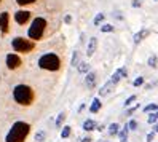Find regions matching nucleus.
<instances>
[{
  "mask_svg": "<svg viewBox=\"0 0 158 142\" xmlns=\"http://www.w3.org/2000/svg\"><path fill=\"white\" fill-rule=\"evenodd\" d=\"M31 132V125L26 121H16L8 131L5 142H24Z\"/></svg>",
  "mask_w": 158,
  "mask_h": 142,
  "instance_id": "f257e3e1",
  "label": "nucleus"
},
{
  "mask_svg": "<svg viewBox=\"0 0 158 142\" xmlns=\"http://www.w3.org/2000/svg\"><path fill=\"white\" fill-rule=\"evenodd\" d=\"M13 98L21 106H31L34 101V90L27 85H18L13 90Z\"/></svg>",
  "mask_w": 158,
  "mask_h": 142,
  "instance_id": "f03ea898",
  "label": "nucleus"
},
{
  "mask_svg": "<svg viewBox=\"0 0 158 142\" xmlns=\"http://www.w3.org/2000/svg\"><path fill=\"white\" fill-rule=\"evenodd\" d=\"M39 67L45 69V70H51V72L59 70L61 59H59V56L54 54V53H46V54H43L42 58L39 59Z\"/></svg>",
  "mask_w": 158,
  "mask_h": 142,
  "instance_id": "7ed1b4c3",
  "label": "nucleus"
},
{
  "mask_svg": "<svg viewBox=\"0 0 158 142\" xmlns=\"http://www.w3.org/2000/svg\"><path fill=\"white\" fill-rule=\"evenodd\" d=\"M45 29H46V21L43 18H35L29 27V32H27L29 34V39L31 40H40L43 37Z\"/></svg>",
  "mask_w": 158,
  "mask_h": 142,
  "instance_id": "20e7f679",
  "label": "nucleus"
},
{
  "mask_svg": "<svg viewBox=\"0 0 158 142\" xmlns=\"http://www.w3.org/2000/svg\"><path fill=\"white\" fill-rule=\"evenodd\" d=\"M11 46H13V50L18 51V53H29V51L34 50L35 43L32 40L23 39V37H16V39H13V42H11Z\"/></svg>",
  "mask_w": 158,
  "mask_h": 142,
  "instance_id": "39448f33",
  "label": "nucleus"
},
{
  "mask_svg": "<svg viewBox=\"0 0 158 142\" xmlns=\"http://www.w3.org/2000/svg\"><path fill=\"white\" fill-rule=\"evenodd\" d=\"M6 65H8V69H11V70H15V69H18L21 65V58L18 54H8L6 56Z\"/></svg>",
  "mask_w": 158,
  "mask_h": 142,
  "instance_id": "423d86ee",
  "label": "nucleus"
},
{
  "mask_svg": "<svg viewBox=\"0 0 158 142\" xmlns=\"http://www.w3.org/2000/svg\"><path fill=\"white\" fill-rule=\"evenodd\" d=\"M126 75H128V70H126V67H120V69H117V70L114 72V75H112V77H110V81H112L114 85H118V83H120V80L126 78Z\"/></svg>",
  "mask_w": 158,
  "mask_h": 142,
  "instance_id": "0eeeda50",
  "label": "nucleus"
},
{
  "mask_svg": "<svg viewBox=\"0 0 158 142\" xmlns=\"http://www.w3.org/2000/svg\"><path fill=\"white\" fill-rule=\"evenodd\" d=\"M29 19H31V13L26 11V10H19V11H16V15H15V21L18 24H26Z\"/></svg>",
  "mask_w": 158,
  "mask_h": 142,
  "instance_id": "6e6552de",
  "label": "nucleus"
},
{
  "mask_svg": "<svg viewBox=\"0 0 158 142\" xmlns=\"http://www.w3.org/2000/svg\"><path fill=\"white\" fill-rule=\"evenodd\" d=\"M148 34H150V31H148V29H141L139 32H136V34L133 35V42H134V45H139L142 40H145L147 37H148Z\"/></svg>",
  "mask_w": 158,
  "mask_h": 142,
  "instance_id": "1a4fd4ad",
  "label": "nucleus"
},
{
  "mask_svg": "<svg viewBox=\"0 0 158 142\" xmlns=\"http://www.w3.org/2000/svg\"><path fill=\"white\" fill-rule=\"evenodd\" d=\"M8 21H10V15H8L6 11L0 13V31H2L3 34L8 32Z\"/></svg>",
  "mask_w": 158,
  "mask_h": 142,
  "instance_id": "9d476101",
  "label": "nucleus"
},
{
  "mask_svg": "<svg viewBox=\"0 0 158 142\" xmlns=\"http://www.w3.org/2000/svg\"><path fill=\"white\" fill-rule=\"evenodd\" d=\"M98 50V39L96 37H91L89 39V43H88V48H86V54L88 56H93Z\"/></svg>",
  "mask_w": 158,
  "mask_h": 142,
  "instance_id": "9b49d317",
  "label": "nucleus"
},
{
  "mask_svg": "<svg viewBox=\"0 0 158 142\" xmlns=\"http://www.w3.org/2000/svg\"><path fill=\"white\" fill-rule=\"evenodd\" d=\"M114 88H115V85L109 80V81L104 85V86H102V88L99 90V96H107V94H110V93L114 91Z\"/></svg>",
  "mask_w": 158,
  "mask_h": 142,
  "instance_id": "f8f14e48",
  "label": "nucleus"
},
{
  "mask_svg": "<svg viewBox=\"0 0 158 142\" xmlns=\"http://www.w3.org/2000/svg\"><path fill=\"white\" fill-rule=\"evenodd\" d=\"M85 85H86L88 88H94V85H96V73H94V72H88V73H86Z\"/></svg>",
  "mask_w": 158,
  "mask_h": 142,
  "instance_id": "ddd939ff",
  "label": "nucleus"
},
{
  "mask_svg": "<svg viewBox=\"0 0 158 142\" xmlns=\"http://www.w3.org/2000/svg\"><path fill=\"white\" fill-rule=\"evenodd\" d=\"M101 107H102L101 99L99 98H94V99H93V102H91V106H89V112L91 113H98L101 110Z\"/></svg>",
  "mask_w": 158,
  "mask_h": 142,
  "instance_id": "4468645a",
  "label": "nucleus"
},
{
  "mask_svg": "<svg viewBox=\"0 0 158 142\" xmlns=\"http://www.w3.org/2000/svg\"><path fill=\"white\" fill-rule=\"evenodd\" d=\"M96 121L94 120H91V118H88V120H85V121H83V129H85V131H94L96 129Z\"/></svg>",
  "mask_w": 158,
  "mask_h": 142,
  "instance_id": "2eb2a0df",
  "label": "nucleus"
},
{
  "mask_svg": "<svg viewBox=\"0 0 158 142\" xmlns=\"http://www.w3.org/2000/svg\"><path fill=\"white\" fill-rule=\"evenodd\" d=\"M118 131H120V125H118V123H110L109 128H107V132L110 136H118Z\"/></svg>",
  "mask_w": 158,
  "mask_h": 142,
  "instance_id": "dca6fc26",
  "label": "nucleus"
},
{
  "mask_svg": "<svg viewBox=\"0 0 158 142\" xmlns=\"http://www.w3.org/2000/svg\"><path fill=\"white\" fill-rule=\"evenodd\" d=\"M128 134H129V128H128V123H126L123 128H120V131H118V139H120V140L128 139Z\"/></svg>",
  "mask_w": 158,
  "mask_h": 142,
  "instance_id": "f3484780",
  "label": "nucleus"
},
{
  "mask_svg": "<svg viewBox=\"0 0 158 142\" xmlns=\"http://www.w3.org/2000/svg\"><path fill=\"white\" fill-rule=\"evenodd\" d=\"M147 123H148V125H155V123H158V110H156V112H150V113H148Z\"/></svg>",
  "mask_w": 158,
  "mask_h": 142,
  "instance_id": "a211bd4d",
  "label": "nucleus"
},
{
  "mask_svg": "<svg viewBox=\"0 0 158 142\" xmlns=\"http://www.w3.org/2000/svg\"><path fill=\"white\" fill-rule=\"evenodd\" d=\"M77 69H78L80 73H88V72H89V64H88V62H80V64L77 65Z\"/></svg>",
  "mask_w": 158,
  "mask_h": 142,
  "instance_id": "6ab92c4d",
  "label": "nucleus"
},
{
  "mask_svg": "<svg viewBox=\"0 0 158 142\" xmlns=\"http://www.w3.org/2000/svg\"><path fill=\"white\" fill-rule=\"evenodd\" d=\"M148 65H150L152 69H156V67H158V56L152 54L150 58H148Z\"/></svg>",
  "mask_w": 158,
  "mask_h": 142,
  "instance_id": "aec40b11",
  "label": "nucleus"
},
{
  "mask_svg": "<svg viewBox=\"0 0 158 142\" xmlns=\"http://www.w3.org/2000/svg\"><path fill=\"white\" fill-rule=\"evenodd\" d=\"M156 110H158V104H155V102H152V104H148V106H145V107H144V112H145V113L156 112Z\"/></svg>",
  "mask_w": 158,
  "mask_h": 142,
  "instance_id": "412c9836",
  "label": "nucleus"
},
{
  "mask_svg": "<svg viewBox=\"0 0 158 142\" xmlns=\"http://www.w3.org/2000/svg\"><path fill=\"white\" fill-rule=\"evenodd\" d=\"M114 31H115V27H114L112 24H102V26H101V32H104V34L114 32Z\"/></svg>",
  "mask_w": 158,
  "mask_h": 142,
  "instance_id": "4be33fe9",
  "label": "nucleus"
},
{
  "mask_svg": "<svg viewBox=\"0 0 158 142\" xmlns=\"http://www.w3.org/2000/svg\"><path fill=\"white\" fill-rule=\"evenodd\" d=\"M70 129H72L70 126H64L62 131H61V137H62V139H67V137L70 136Z\"/></svg>",
  "mask_w": 158,
  "mask_h": 142,
  "instance_id": "5701e85b",
  "label": "nucleus"
},
{
  "mask_svg": "<svg viewBox=\"0 0 158 142\" xmlns=\"http://www.w3.org/2000/svg\"><path fill=\"white\" fill-rule=\"evenodd\" d=\"M66 120V113L64 112H61L59 115H58V120H56V128H61L62 126V121Z\"/></svg>",
  "mask_w": 158,
  "mask_h": 142,
  "instance_id": "b1692460",
  "label": "nucleus"
},
{
  "mask_svg": "<svg viewBox=\"0 0 158 142\" xmlns=\"http://www.w3.org/2000/svg\"><path fill=\"white\" fill-rule=\"evenodd\" d=\"M73 67H77L80 64V58H78V51H73V56H72V62H70Z\"/></svg>",
  "mask_w": 158,
  "mask_h": 142,
  "instance_id": "393cba45",
  "label": "nucleus"
},
{
  "mask_svg": "<svg viewBox=\"0 0 158 142\" xmlns=\"http://www.w3.org/2000/svg\"><path fill=\"white\" fill-rule=\"evenodd\" d=\"M104 18H106L104 13H98V15L94 16V26H99L102 21H104Z\"/></svg>",
  "mask_w": 158,
  "mask_h": 142,
  "instance_id": "a878e982",
  "label": "nucleus"
},
{
  "mask_svg": "<svg viewBox=\"0 0 158 142\" xmlns=\"http://www.w3.org/2000/svg\"><path fill=\"white\" fill-rule=\"evenodd\" d=\"M139 109H141V104H134L133 107H129V109L126 110V115H128V117H129V115H133V113H134L136 110H139Z\"/></svg>",
  "mask_w": 158,
  "mask_h": 142,
  "instance_id": "bb28decb",
  "label": "nucleus"
},
{
  "mask_svg": "<svg viewBox=\"0 0 158 142\" xmlns=\"http://www.w3.org/2000/svg\"><path fill=\"white\" fill-rule=\"evenodd\" d=\"M136 98H137L136 94H131L129 98H126V101H125V104H123V106H125V107H129V106H131V104L136 101Z\"/></svg>",
  "mask_w": 158,
  "mask_h": 142,
  "instance_id": "cd10ccee",
  "label": "nucleus"
},
{
  "mask_svg": "<svg viewBox=\"0 0 158 142\" xmlns=\"http://www.w3.org/2000/svg\"><path fill=\"white\" fill-rule=\"evenodd\" d=\"M144 81H145V78H144V77H137V78L133 81V86L139 88V86H142V85H144Z\"/></svg>",
  "mask_w": 158,
  "mask_h": 142,
  "instance_id": "c85d7f7f",
  "label": "nucleus"
},
{
  "mask_svg": "<svg viewBox=\"0 0 158 142\" xmlns=\"http://www.w3.org/2000/svg\"><path fill=\"white\" fill-rule=\"evenodd\" d=\"M128 128H129V131H136L137 129V121L136 120H129L128 121Z\"/></svg>",
  "mask_w": 158,
  "mask_h": 142,
  "instance_id": "c756f323",
  "label": "nucleus"
},
{
  "mask_svg": "<svg viewBox=\"0 0 158 142\" xmlns=\"http://www.w3.org/2000/svg\"><path fill=\"white\" fill-rule=\"evenodd\" d=\"M35 140H37V142H43V140H45V132H43V131L37 132V134H35Z\"/></svg>",
  "mask_w": 158,
  "mask_h": 142,
  "instance_id": "7c9ffc66",
  "label": "nucleus"
},
{
  "mask_svg": "<svg viewBox=\"0 0 158 142\" xmlns=\"http://www.w3.org/2000/svg\"><path fill=\"white\" fill-rule=\"evenodd\" d=\"M155 136H156V134H155V132H153V131H150V132H148V134L145 136V140H147V142H153V139H155Z\"/></svg>",
  "mask_w": 158,
  "mask_h": 142,
  "instance_id": "2f4dec72",
  "label": "nucleus"
},
{
  "mask_svg": "<svg viewBox=\"0 0 158 142\" xmlns=\"http://www.w3.org/2000/svg\"><path fill=\"white\" fill-rule=\"evenodd\" d=\"M16 2L18 3H19V5H31V3H34V2H37V0H16Z\"/></svg>",
  "mask_w": 158,
  "mask_h": 142,
  "instance_id": "473e14b6",
  "label": "nucleus"
},
{
  "mask_svg": "<svg viewBox=\"0 0 158 142\" xmlns=\"http://www.w3.org/2000/svg\"><path fill=\"white\" fill-rule=\"evenodd\" d=\"M131 5H133L134 8H141V6H142V0H133Z\"/></svg>",
  "mask_w": 158,
  "mask_h": 142,
  "instance_id": "72a5a7b5",
  "label": "nucleus"
},
{
  "mask_svg": "<svg viewBox=\"0 0 158 142\" xmlns=\"http://www.w3.org/2000/svg\"><path fill=\"white\" fill-rule=\"evenodd\" d=\"M152 131L155 132V134H158V123H155V125H153V128H152Z\"/></svg>",
  "mask_w": 158,
  "mask_h": 142,
  "instance_id": "f704fd0d",
  "label": "nucleus"
},
{
  "mask_svg": "<svg viewBox=\"0 0 158 142\" xmlns=\"http://www.w3.org/2000/svg\"><path fill=\"white\" fill-rule=\"evenodd\" d=\"M80 142H91V137H89V136H88V137H83Z\"/></svg>",
  "mask_w": 158,
  "mask_h": 142,
  "instance_id": "c9c22d12",
  "label": "nucleus"
},
{
  "mask_svg": "<svg viewBox=\"0 0 158 142\" xmlns=\"http://www.w3.org/2000/svg\"><path fill=\"white\" fill-rule=\"evenodd\" d=\"M64 21H66V23H70V21H72V18H70V16H66V19H64Z\"/></svg>",
  "mask_w": 158,
  "mask_h": 142,
  "instance_id": "e433bc0d",
  "label": "nucleus"
},
{
  "mask_svg": "<svg viewBox=\"0 0 158 142\" xmlns=\"http://www.w3.org/2000/svg\"><path fill=\"white\" fill-rule=\"evenodd\" d=\"M120 142H128V139H123V140H120Z\"/></svg>",
  "mask_w": 158,
  "mask_h": 142,
  "instance_id": "4c0bfd02",
  "label": "nucleus"
},
{
  "mask_svg": "<svg viewBox=\"0 0 158 142\" xmlns=\"http://www.w3.org/2000/svg\"><path fill=\"white\" fill-rule=\"evenodd\" d=\"M0 2H2V0H0Z\"/></svg>",
  "mask_w": 158,
  "mask_h": 142,
  "instance_id": "58836bf2",
  "label": "nucleus"
}]
</instances>
